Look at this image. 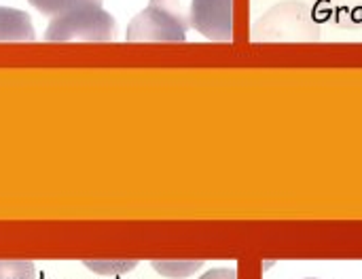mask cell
<instances>
[{
	"instance_id": "cell-1",
	"label": "cell",
	"mask_w": 362,
	"mask_h": 279,
	"mask_svg": "<svg viewBox=\"0 0 362 279\" xmlns=\"http://www.w3.org/2000/svg\"><path fill=\"white\" fill-rule=\"evenodd\" d=\"M255 40H318L320 21L301 0H284L267 8L252 28Z\"/></svg>"
},
{
	"instance_id": "cell-2",
	"label": "cell",
	"mask_w": 362,
	"mask_h": 279,
	"mask_svg": "<svg viewBox=\"0 0 362 279\" xmlns=\"http://www.w3.org/2000/svg\"><path fill=\"white\" fill-rule=\"evenodd\" d=\"M117 36L115 17L100 4L87 2L53 15L45 30V38L53 42L64 40H112Z\"/></svg>"
},
{
	"instance_id": "cell-3",
	"label": "cell",
	"mask_w": 362,
	"mask_h": 279,
	"mask_svg": "<svg viewBox=\"0 0 362 279\" xmlns=\"http://www.w3.org/2000/svg\"><path fill=\"white\" fill-rule=\"evenodd\" d=\"M187 38V28L157 6H146L127 25V40L134 42H180Z\"/></svg>"
},
{
	"instance_id": "cell-4",
	"label": "cell",
	"mask_w": 362,
	"mask_h": 279,
	"mask_svg": "<svg viewBox=\"0 0 362 279\" xmlns=\"http://www.w3.org/2000/svg\"><path fill=\"white\" fill-rule=\"evenodd\" d=\"M189 28L212 40H231L233 0H193Z\"/></svg>"
},
{
	"instance_id": "cell-5",
	"label": "cell",
	"mask_w": 362,
	"mask_h": 279,
	"mask_svg": "<svg viewBox=\"0 0 362 279\" xmlns=\"http://www.w3.org/2000/svg\"><path fill=\"white\" fill-rule=\"evenodd\" d=\"M318 21H329L344 30L362 28V0H312Z\"/></svg>"
},
{
	"instance_id": "cell-6",
	"label": "cell",
	"mask_w": 362,
	"mask_h": 279,
	"mask_svg": "<svg viewBox=\"0 0 362 279\" xmlns=\"http://www.w3.org/2000/svg\"><path fill=\"white\" fill-rule=\"evenodd\" d=\"M34 25L28 13L0 6V40H34Z\"/></svg>"
},
{
	"instance_id": "cell-7",
	"label": "cell",
	"mask_w": 362,
	"mask_h": 279,
	"mask_svg": "<svg viewBox=\"0 0 362 279\" xmlns=\"http://www.w3.org/2000/svg\"><path fill=\"white\" fill-rule=\"evenodd\" d=\"M153 6L165 11L174 19H178L187 30H189V19H191V4L193 0H151Z\"/></svg>"
},
{
	"instance_id": "cell-8",
	"label": "cell",
	"mask_w": 362,
	"mask_h": 279,
	"mask_svg": "<svg viewBox=\"0 0 362 279\" xmlns=\"http://www.w3.org/2000/svg\"><path fill=\"white\" fill-rule=\"evenodd\" d=\"M0 279H36V267L30 261H0Z\"/></svg>"
},
{
	"instance_id": "cell-9",
	"label": "cell",
	"mask_w": 362,
	"mask_h": 279,
	"mask_svg": "<svg viewBox=\"0 0 362 279\" xmlns=\"http://www.w3.org/2000/svg\"><path fill=\"white\" fill-rule=\"evenodd\" d=\"M36 11L45 13V15H57V13H64L72 6H78V4H87V2H93V4H102V0H28Z\"/></svg>"
},
{
	"instance_id": "cell-10",
	"label": "cell",
	"mask_w": 362,
	"mask_h": 279,
	"mask_svg": "<svg viewBox=\"0 0 362 279\" xmlns=\"http://www.w3.org/2000/svg\"><path fill=\"white\" fill-rule=\"evenodd\" d=\"M153 267L163 271L168 278H187L191 271L199 269L202 263H182V265L180 263L178 265H174V263H153Z\"/></svg>"
},
{
	"instance_id": "cell-11",
	"label": "cell",
	"mask_w": 362,
	"mask_h": 279,
	"mask_svg": "<svg viewBox=\"0 0 362 279\" xmlns=\"http://www.w3.org/2000/svg\"><path fill=\"white\" fill-rule=\"evenodd\" d=\"M199 279H238V271L235 269H212Z\"/></svg>"
},
{
	"instance_id": "cell-12",
	"label": "cell",
	"mask_w": 362,
	"mask_h": 279,
	"mask_svg": "<svg viewBox=\"0 0 362 279\" xmlns=\"http://www.w3.org/2000/svg\"><path fill=\"white\" fill-rule=\"evenodd\" d=\"M310 279H312V278H310Z\"/></svg>"
}]
</instances>
